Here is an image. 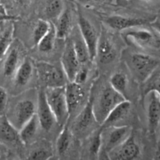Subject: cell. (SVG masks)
<instances>
[{
    "label": "cell",
    "mask_w": 160,
    "mask_h": 160,
    "mask_svg": "<svg viewBox=\"0 0 160 160\" xmlns=\"http://www.w3.org/2000/svg\"><path fill=\"white\" fill-rule=\"evenodd\" d=\"M63 10L64 6L62 0H48L45 11L48 18L57 19Z\"/></svg>",
    "instance_id": "1f68e13d"
},
{
    "label": "cell",
    "mask_w": 160,
    "mask_h": 160,
    "mask_svg": "<svg viewBox=\"0 0 160 160\" xmlns=\"http://www.w3.org/2000/svg\"><path fill=\"white\" fill-rule=\"evenodd\" d=\"M8 105V95L3 88L0 87V117L5 116Z\"/></svg>",
    "instance_id": "836d02e7"
},
{
    "label": "cell",
    "mask_w": 160,
    "mask_h": 160,
    "mask_svg": "<svg viewBox=\"0 0 160 160\" xmlns=\"http://www.w3.org/2000/svg\"><path fill=\"white\" fill-rule=\"evenodd\" d=\"M39 80L46 88L65 87L69 82L62 66H56L49 62L39 61L34 65Z\"/></svg>",
    "instance_id": "277c9868"
},
{
    "label": "cell",
    "mask_w": 160,
    "mask_h": 160,
    "mask_svg": "<svg viewBox=\"0 0 160 160\" xmlns=\"http://www.w3.org/2000/svg\"><path fill=\"white\" fill-rule=\"evenodd\" d=\"M16 2L18 3V4L21 5V6H23V5H26L28 3H29V2L31 0H15Z\"/></svg>",
    "instance_id": "f35d334b"
},
{
    "label": "cell",
    "mask_w": 160,
    "mask_h": 160,
    "mask_svg": "<svg viewBox=\"0 0 160 160\" xmlns=\"http://www.w3.org/2000/svg\"><path fill=\"white\" fill-rule=\"evenodd\" d=\"M71 40L73 42V48H74V51L76 52L79 62L81 64H87L88 61L91 60V59L87 45L81 37V33H80V36L76 34Z\"/></svg>",
    "instance_id": "83f0119b"
},
{
    "label": "cell",
    "mask_w": 160,
    "mask_h": 160,
    "mask_svg": "<svg viewBox=\"0 0 160 160\" xmlns=\"http://www.w3.org/2000/svg\"><path fill=\"white\" fill-rule=\"evenodd\" d=\"M128 78L125 73L118 71L114 73L109 79V84L111 87L121 94L124 98H127V90L128 87Z\"/></svg>",
    "instance_id": "4316f807"
},
{
    "label": "cell",
    "mask_w": 160,
    "mask_h": 160,
    "mask_svg": "<svg viewBox=\"0 0 160 160\" xmlns=\"http://www.w3.org/2000/svg\"><path fill=\"white\" fill-rule=\"evenodd\" d=\"M73 133L67 123L62 126V130L58 136L56 145V152L59 156L65 154L69 150L73 142Z\"/></svg>",
    "instance_id": "cb8c5ba5"
},
{
    "label": "cell",
    "mask_w": 160,
    "mask_h": 160,
    "mask_svg": "<svg viewBox=\"0 0 160 160\" xmlns=\"http://www.w3.org/2000/svg\"><path fill=\"white\" fill-rule=\"evenodd\" d=\"M123 38L128 44L136 45L141 48H158L159 42L151 31L145 29L126 30Z\"/></svg>",
    "instance_id": "52a82bcc"
},
{
    "label": "cell",
    "mask_w": 160,
    "mask_h": 160,
    "mask_svg": "<svg viewBox=\"0 0 160 160\" xmlns=\"http://www.w3.org/2000/svg\"><path fill=\"white\" fill-rule=\"evenodd\" d=\"M117 48L112 39L107 34L102 33L98 38L96 57L102 64H109L117 58Z\"/></svg>",
    "instance_id": "9a60e30c"
},
{
    "label": "cell",
    "mask_w": 160,
    "mask_h": 160,
    "mask_svg": "<svg viewBox=\"0 0 160 160\" xmlns=\"http://www.w3.org/2000/svg\"><path fill=\"white\" fill-rule=\"evenodd\" d=\"M52 155L51 144L47 141H42L32 148L28 156V159L45 160L51 159Z\"/></svg>",
    "instance_id": "484cf974"
},
{
    "label": "cell",
    "mask_w": 160,
    "mask_h": 160,
    "mask_svg": "<svg viewBox=\"0 0 160 160\" xmlns=\"http://www.w3.org/2000/svg\"><path fill=\"white\" fill-rule=\"evenodd\" d=\"M35 113L36 106L31 100H21L17 102L14 108L12 120L11 123L19 131V130Z\"/></svg>",
    "instance_id": "5bb4252c"
},
{
    "label": "cell",
    "mask_w": 160,
    "mask_h": 160,
    "mask_svg": "<svg viewBox=\"0 0 160 160\" xmlns=\"http://www.w3.org/2000/svg\"><path fill=\"white\" fill-rule=\"evenodd\" d=\"M12 22V20L3 21V25L0 28V60L2 59L12 43L14 31Z\"/></svg>",
    "instance_id": "ffe728a7"
},
{
    "label": "cell",
    "mask_w": 160,
    "mask_h": 160,
    "mask_svg": "<svg viewBox=\"0 0 160 160\" xmlns=\"http://www.w3.org/2000/svg\"><path fill=\"white\" fill-rule=\"evenodd\" d=\"M141 154L140 147L131 134L123 143L108 154V159L114 160H132L138 159Z\"/></svg>",
    "instance_id": "30bf717a"
},
{
    "label": "cell",
    "mask_w": 160,
    "mask_h": 160,
    "mask_svg": "<svg viewBox=\"0 0 160 160\" xmlns=\"http://www.w3.org/2000/svg\"><path fill=\"white\" fill-rule=\"evenodd\" d=\"M78 25L81 37L87 45L91 60H94L96 58L97 45L99 38L96 30L95 29L92 23L81 13H79Z\"/></svg>",
    "instance_id": "9c48e42d"
},
{
    "label": "cell",
    "mask_w": 160,
    "mask_h": 160,
    "mask_svg": "<svg viewBox=\"0 0 160 160\" xmlns=\"http://www.w3.org/2000/svg\"><path fill=\"white\" fill-rule=\"evenodd\" d=\"M143 1L146 2H149V3H153V2H157L158 0H143Z\"/></svg>",
    "instance_id": "ab89813d"
},
{
    "label": "cell",
    "mask_w": 160,
    "mask_h": 160,
    "mask_svg": "<svg viewBox=\"0 0 160 160\" xmlns=\"http://www.w3.org/2000/svg\"><path fill=\"white\" fill-rule=\"evenodd\" d=\"M102 131L105 132V138L102 136V148L100 152L105 153L107 156V159L108 154L121 145L132 134L131 128L127 125L108 127L102 128Z\"/></svg>",
    "instance_id": "5b68a950"
},
{
    "label": "cell",
    "mask_w": 160,
    "mask_h": 160,
    "mask_svg": "<svg viewBox=\"0 0 160 160\" xmlns=\"http://www.w3.org/2000/svg\"><path fill=\"white\" fill-rule=\"evenodd\" d=\"M36 115L40 127L45 131H50L56 123L54 115L46 100L45 90H40L38 94Z\"/></svg>",
    "instance_id": "8fae6325"
},
{
    "label": "cell",
    "mask_w": 160,
    "mask_h": 160,
    "mask_svg": "<svg viewBox=\"0 0 160 160\" xmlns=\"http://www.w3.org/2000/svg\"><path fill=\"white\" fill-rule=\"evenodd\" d=\"M151 26L157 31L160 34V22L159 21H154L151 23Z\"/></svg>",
    "instance_id": "8d00e7d4"
},
{
    "label": "cell",
    "mask_w": 160,
    "mask_h": 160,
    "mask_svg": "<svg viewBox=\"0 0 160 160\" xmlns=\"http://www.w3.org/2000/svg\"><path fill=\"white\" fill-rule=\"evenodd\" d=\"M39 124L36 113L19 130L20 141L24 144H29L32 142L38 133Z\"/></svg>",
    "instance_id": "7402d4cb"
},
{
    "label": "cell",
    "mask_w": 160,
    "mask_h": 160,
    "mask_svg": "<svg viewBox=\"0 0 160 160\" xmlns=\"http://www.w3.org/2000/svg\"><path fill=\"white\" fill-rule=\"evenodd\" d=\"M7 154V149L6 147L0 142V159L6 158V155Z\"/></svg>",
    "instance_id": "d590c367"
},
{
    "label": "cell",
    "mask_w": 160,
    "mask_h": 160,
    "mask_svg": "<svg viewBox=\"0 0 160 160\" xmlns=\"http://www.w3.org/2000/svg\"><path fill=\"white\" fill-rule=\"evenodd\" d=\"M45 93L48 106L56 119V123L59 126H64L68 123L70 118L65 87L46 88Z\"/></svg>",
    "instance_id": "7a4b0ae2"
},
{
    "label": "cell",
    "mask_w": 160,
    "mask_h": 160,
    "mask_svg": "<svg viewBox=\"0 0 160 160\" xmlns=\"http://www.w3.org/2000/svg\"><path fill=\"white\" fill-rule=\"evenodd\" d=\"M89 70L88 68L85 66V64H81L78 72L76 73V75L73 79V82L77 83L78 84H84L87 81L88 78Z\"/></svg>",
    "instance_id": "d6a6232c"
},
{
    "label": "cell",
    "mask_w": 160,
    "mask_h": 160,
    "mask_svg": "<svg viewBox=\"0 0 160 160\" xmlns=\"http://www.w3.org/2000/svg\"><path fill=\"white\" fill-rule=\"evenodd\" d=\"M102 128H97L92 133L88 144V152L91 156H97L100 154L102 148Z\"/></svg>",
    "instance_id": "4dcf8cb0"
},
{
    "label": "cell",
    "mask_w": 160,
    "mask_h": 160,
    "mask_svg": "<svg viewBox=\"0 0 160 160\" xmlns=\"http://www.w3.org/2000/svg\"><path fill=\"white\" fill-rule=\"evenodd\" d=\"M131 110V103L129 100L125 99L112 109L106 120L102 123V128L108 127L119 126V123L125 121Z\"/></svg>",
    "instance_id": "ac0fdd59"
},
{
    "label": "cell",
    "mask_w": 160,
    "mask_h": 160,
    "mask_svg": "<svg viewBox=\"0 0 160 160\" xmlns=\"http://www.w3.org/2000/svg\"><path fill=\"white\" fill-rule=\"evenodd\" d=\"M142 95L145 98L149 92H155L160 97V67H158L142 83Z\"/></svg>",
    "instance_id": "d4e9b609"
},
{
    "label": "cell",
    "mask_w": 160,
    "mask_h": 160,
    "mask_svg": "<svg viewBox=\"0 0 160 160\" xmlns=\"http://www.w3.org/2000/svg\"><path fill=\"white\" fill-rule=\"evenodd\" d=\"M23 49L20 46V43L18 42L12 43L3 57L4 58L2 63L3 76L6 78H13L17 68L23 60Z\"/></svg>",
    "instance_id": "ba28073f"
},
{
    "label": "cell",
    "mask_w": 160,
    "mask_h": 160,
    "mask_svg": "<svg viewBox=\"0 0 160 160\" xmlns=\"http://www.w3.org/2000/svg\"><path fill=\"white\" fill-rule=\"evenodd\" d=\"M158 151H159V154L160 155V133H159V142H158Z\"/></svg>",
    "instance_id": "60d3db41"
},
{
    "label": "cell",
    "mask_w": 160,
    "mask_h": 160,
    "mask_svg": "<svg viewBox=\"0 0 160 160\" xmlns=\"http://www.w3.org/2000/svg\"><path fill=\"white\" fill-rule=\"evenodd\" d=\"M89 99L96 120L101 126L112 109L127 98L114 90L109 83L103 85L94 98Z\"/></svg>",
    "instance_id": "6da1fadb"
},
{
    "label": "cell",
    "mask_w": 160,
    "mask_h": 160,
    "mask_svg": "<svg viewBox=\"0 0 160 160\" xmlns=\"http://www.w3.org/2000/svg\"><path fill=\"white\" fill-rule=\"evenodd\" d=\"M66 98L68 106L70 117L76 113L84 102L85 92L82 85L78 84L73 81H69L65 86Z\"/></svg>",
    "instance_id": "4fadbf2b"
},
{
    "label": "cell",
    "mask_w": 160,
    "mask_h": 160,
    "mask_svg": "<svg viewBox=\"0 0 160 160\" xmlns=\"http://www.w3.org/2000/svg\"><path fill=\"white\" fill-rule=\"evenodd\" d=\"M18 18H17L16 17H12V16L10 15H0V22L2 21H7V20H12V21H14V20H17Z\"/></svg>",
    "instance_id": "e575fe53"
},
{
    "label": "cell",
    "mask_w": 160,
    "mask_h": 160,
    "mask_svg": "<svg viewBox=\"0 0 160 160\" xmlns=\"http://www.w3.org/2000/svg\"><path fill=\"white\" fill-rule=\"evenodd\" d=\"M126 62L133 76L143 83L159 67V61L153 56L145 53H132L126 59Z\"/></svg>",
    "instance_id": "3957f363"
},
{
    "label": "cell",
    "mask_w": 160,
    "mask_h": 160,
    "mask_svg": "<svg viewBox=\"0 0 160 160\" xmlns=\"http://www.w3.org/2000/svg\"><path fill=\"white\" fill-rule=\"evenodd\" d=\"M0 15H8V13L6 11V9L3 6L1 0H0Z\"/></svg>",
    "instance_id": "74e56055"
},
{
    "label": "cell",
    "mask_w": 160,
    "mask_h": 160,
    "mask_svg": "<svg viewBox=\"0 0 160 160\" xmlns=\"http://www.w3.org/2000/svg\"><path fill=\"white\" fill-rule=\"evenodd\" d=\"M57 38L55 25L52 23L51 28L46 34L37 45L39 52L42 53H49L54 49L56 45V40Z\"/></svg>",
    "instance_id": "f1b7e54d"
},
{
    "label": "cell",
    "mask_w": 160,
    "mask_h": 160,
    "mask_svg": "<svg viewBox=\"0 0 160 160\" xmlns=\"http://www.w3.org/2000/svg\"><path fill=\"white\" fill-rule=\"evenodd\" d=\"M34 68V65L31 59L24 58L13 76L15 85L19 88L27 85L32 78Z\"/></svg>",
    "instance_id": "d6986e66"
},
{
    "label": "cell",
    "mask_w": 160,
    "mask_h": 160,
    "mask_svg": "<svg viewBox=\"0 0 160 160\" xmlns=\"http://www.w3.org/2000/svg\"><path fill=\"white\" fill-rule=\"evenodd\" d=\"M51 25L52 23L42 19L36 22L32 33V40L34 45H37L42 38L48 33L51 28Z\"/></svg>",
    "instance_id": "f546056e"
},
{
    "label": "cell",
    "mask_w": 160,
    "mask_h": 160,
    "mask_svg": "<svg viewBox=\"0 0 160 160\" xmlns=\"http://www.w3.org/2000/svg\"><path fill=\"white\" fill-rule=\"evenodd\" d=\"M99 125L93 112L92 102L90 99H88L87 104L83 107L75 118L72 132L74 133L77 136L82 137L93 132L97 129V126Z\"/></svg>",
    "instance_id": "8992f818"
},
{
    "label": "cell",
    "mask_w": 160,
    "mask_h": 160,
    "mask_svg": "<svg viewBox=\"0 0 160 160\" xmlns=\"http://www.w3.org/2000/svg\"><path fill=\"white\" fill-rule=\"evenodd\" d=\"M0 139L8 143H16L20 141L19 131L6 116L0 117Z\"/></svg>",
    "instance_id": "44dd1931"
},
{
    "label": "cell",
    "mask_w": 160,
    "mask_h": 160,
    "mask_svg": "<svg viewBox=\"0 0 160 160\" xmlns=\"http://www.w3.org/2000/svg\"><path fill=\"white\" fill-rule=\"evenodd\" d=\"M146 96L149 97L147 107L148 131L150 134H154L160 123V97L155 92H149Z\"/></svg>",
    "instance_id": "2e32d148"
},
{
    "label": "cell",
    "mask_w": 160,
    "mask_h": 160,
    "mask_svg": "<svg viewBox=\"0 0 160 160\" xmlns=\"http://www.w3.org/2000/svg\"><path fill=\"white\" fill-rule=\"evenodd\" d=\"M57 38L65 39L70 35L72 31V17L70 11L66 9L57 18V23L55 25Z\"/></svg>",
    "instance_id": "603a6c76"
},
{
    "label": "cell",
    "mask_w": 160,
    "mask_h": 160,
    "mask_svg": "<svg viewBox=\"0 0 160 160\" xmlns=\"http://www.w3.org/2000/svg\"><path fill=\"white\" fill-rule=\"evenodd\" d=\"M105 22L109 28H112L116 31H123L145 24L148 22V20L144 18H139V17L116 15L107 17L105 20Z\"/></svg>",
    "instance_id": "e0dca14e"
},
{
    "label": "cell",
    "mask_w": 160,
    "mask_h": 160,
    "mask_svg": "<svg viewBox=\"0 0 160 160\" xmlns=\"http://www.w3.org/2000/svg\"><path fill=\"white\" fill-rule=\"evenodd\" d=\"M94 1H102V0H94Z\"/></svg>",
    "instance_id": "b9f144b4"
},
{
    "label": "cell",
    "mask_w": 160,
    "mask_h": 160,
    "mask_svg": "<svg viewBox=\"0 0 160 160\" xmlns=\"http://www.w3.org/2000/svg\"><path fill=\"white\" fill-rule=\"evenodd\" d=\"M61 66L68 78V81H73L81 63L77 57L71 38H67L66 42L65 48L61 57Z\"/></svg>",
    "instance_id": "7c38bea8"
}]
</instances>
